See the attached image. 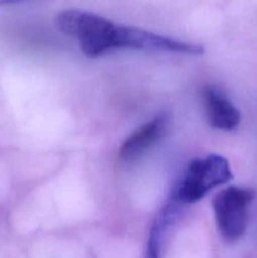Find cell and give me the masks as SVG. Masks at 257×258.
<instances>
[{
  "label": "cell",
  "mask_w": 257,
  "mask_h": 258,
  "mask_svg": "<svg viewBox=\"0 0 257 258\" xmlns=\"http://www.w3.org/2000/svg\"><path fill=\"white\" fill-rule=\"evenodd\" d=\"M23 2H25V0H0V5H13Z\"/></svg>",
  "instance_id": "8"
},
{
  "label": "cell",
  "mask_w": 257,
  "mask_h": 258,
  "mask_svg": "<svg viewBox=\"0 0 257 258\" xmlns=\"http://www.w3.org/2000/svg\"><path fill=\"white\" fill-rule=\"evenodd\" d=\"M115 49H141V50H161V52L180 53V54L201 55L204 48L196 43L174 39L165 35L156 34L140 28L126 27L117 24L115 33Z\"/></svg>",
  "instance_id": "4"
},
{
  "label": "cell",
  "mask_w": 257,
  "mask_h": 258,
  "mask_svg": "<svg viewBox=\"0 0 257 258\" xmlns=\"http://www.w3.org/2000/svg\"><path fill=\"white\" fill-rule=\"evenodd\" d=\"M202 98L207 120L212 127L231 131L239 125L241 113L218 87L213 85L204 86Z\"/></svg>",
  "instance_id": "6"
},
{
  "label": "cell",
  "mask_w": 257,
  "mask_h": 258,
  "mask_svg": "<svg viewBox=\"0 0 257 258\" xmlns=\"http://www.w3.org/2000/svg\"><path fill=\"white\" fill-rule=\"evenodd\" d=\"M253 199V190L239 186L223 189L213 199L217 227L224 241L237 242L246 233Z\"/></svg>",
  "instance_id": "3"
},
{
  "label": "cell",
  "mask_w": 257,
  "mask_h": 258,
  "mask_svg": "<svg viewBox=\"0 0 257 258\" xmlns=\"http://www.w3.org/2000/svg\"><path fill=\"white\" fill-rule=\"evenodd\" d=\"M181 204L175 199L170 198V201L158 212L154 219L151 228L149 231L148 242H146L145 252L143 258H160L163 252L165 237L169 229L175 224L180 213Z\"/></svg>",
  "instance_id": "7"
},
{
  "label": "cell",
  "mask_w": 257,
  "mask_h": 258,
  "mask_svg": "<svg viewBox=\"0 0 257 258\" xmlns=\"http://www.w3.org/2000/svg\"><path fill=\"white\" fill-rule=\"evenodd\" d=\"M233 178L228 160L221 155H208L191 160L185 173L174 188L170 198L181 206L203 199L212 189L228 183Z\"/></svg>",
  "instance_id": "2"
},
{
  "label": "cell",
  "mask_w": 257,
  "mask_h": 258,
  "mask_svg": "<svg viewBox=\"0 0 257 258\" xmlns=\"http://www.w3.org/2000/svg\"><path fill=\"white\" fill-rule=\"evenodd\" d=\"M55 25L66 35L77 39L87 57H100L113 49L117 24L101 15L77 9L65 10L55 17Z\"/></svg>",
  "instance_id": "1"
},
{
  "label": "cell",
  "mask_w": 257,
  "mask_h": 258,
  "mask_svg": "<svg viewBox=\"0 0 257 258\" xmlns=\"http://www.w3.org/2000/svg\"><path fill=\"white\" fill-rule=\"evenodd\" d=\"M168 128L169 116L166 113L155 116L153 120L144 123L123 141L118 156L123 161H133L140 158L168 134Z\"/></svg>",
  "instance_id": "5"
}]
</instances>
